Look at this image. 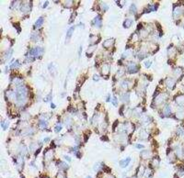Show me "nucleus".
Returning a JSON list of instances; mask_svg holds the SVG:
<instances>
[{
  "instance_id": "f257e3e1",
  "label": "nucleus",
  "mask_w": 184,
  "mask_h": 178,
  "mask_svg": "<svg viewBox=\"0 0 184 178\" xmlns=\"http://www.w3.org/2000/svg\"><path fill=\"white\" fill-rule=\"evenodd\" d=\"M43 53V49L42 47H34L28 53L29 60H34L35 57H40Z\"/></svg>"
},
{
  "instance_id": "f03ea898",
  "label": "nucleus",
  "mask_w": 184,
  "mask_h": 178,
  "mask_svg": "<svg viewBox=\"0 0 184 178\" xmlns=\"http://www.w3.org/2000/svg\"><path fill=\"white\" fill-rule=\"evenodd\" d=\"M183 13V8L182 7H177V8H175L173 10V17L175 19H179L180 18V16Z\"/></svg>"
},
{
  "instance_id": "7ed1b4c3",
  "label": "nucleus",
  "mask_w": 184,
  "mask_h": 178,
  "mask_svg": "<svg viewBox=\"0 0 184 178\" xmlns=\"http://www.w3.org/2000/svg\"><path fill=\"white\" fill-rule=\"evenodd\" d=\"M138 71V66L134 63H130L129 66H128V72L130 73H134Z\"/></svg>"
},
{
  "instance_id": "20e7f679",
  "label": "nucleus",
  "mask_w": 184,
  "mask_h": 178,
  "mask_svg": "<svg viewBox=\"0 0 184 178\" xmlns=\"http://www.w3.org/2000/svg\"><path fill=\"white\" fill-rule=\"evenodd\" d=\"M175 80H174L173 78H167L166 79V84H167V86L169 88V89H173L174 86H175Z\"/></svg>"
},
{
  "instance_id": "39448f33",
  "label": "nucleus",
  "mask_w": 184,
  "mask_h": 178,
  "mask_svg": "<svg viewBox=\"0 0 184 178\" xmlns=\"http://www.w3.org/2000/svg\"><path fill=\"white\" fill-rule=\"evenodd\" d=\"M175 101L178 104V106H184V95H180L179 96H176Z\"/></svg>"
},
{
  "instance_id": "423d86ee",
  "label": "nucleus",
  "mask_w": 184,
  "mask_h": 178,
  "mask_svg": "<svg viewBox=\"0 0 184 178\" xmlns=\"http://www.w3.org/2000/svg\"><path fill=\"white\" fill-rule=\"evenodd\" d=\"M93 25L97 28H100L101 27V17L100 16H97L94 19H93Z\"/></svg>"
},
{
  "instance_id": "0eeeda50",
  "label": "nucleus",
  "mask_w": 184,
  "mask_h": 178,
  "mask_svg": "<svg viewBox=\"0 0 184 178\" xmlns=\"http://www.w3.org/2000/svg\"><path fill=\"white\" fill-rule=\"evenodd\" d=\"M131 162V158L130 157H127L125 160H121V161H120V166L122 168H125L128 166V164L130 163Z\"/></svg>"
},
{
  "instance_id": "6e6552de",
  "label": "nucleus",
  "mask_w": 184,
  "mask_h": 178,
  "mask_svg": "<svg viewBox=\"0 0 184 178\" xmlns=\"http://www.w3.org/2000/svg\"><path fill=\"white\" fill-rule=\"evenodd\" d=\"M113 43H114V40L113 39H108V40H106L105 42H103V47L104 48H110V47H111L113 45Z\"/></svg>"
},
{
  "instance_id": "1a4fd4ad",
  "label": "nucleus",
  "mask_w": 184,
  "mask_h": 178,
  "mask_svg": "<svg viewBox=\"0 0 184 178\" xmlns=\"http://www.w3.org/2000/svg\"><path fill=\"white\" fill-rule=\"evenodd\" d=\"M43 21H44V18L43 17H40L38 19H37V21L35 22V25H34V28L35 29H38V28H40L42 25H43Z\"/></svg>"
},
{
  "instance_id": "9d476101",
  "label": "nucleus",
  "mask_w": 184,
  "mask_h": 178,
  "mask_svg": "<svg viewBox=\"0 0 184 178\" xmlns=\"http://www.w3.org/2000/svg\"><path fill=\"white\" fill-rule=\"evenodd\" d=\"M166 96V95L163 94V95H159L157 98H156V101L157 102V104H162L163 102H164V100L167 98V97H165Z\"/></svg>"
},
{
  "instance_id": "9b49d317",
  "label": "nucleus",
  "mask_w": 184,
  "mask_h": 178,
  "mask_svg": "<svg viewBox=\"0 0 184 178\" xmlns=\"http://www.w3.org/2000/svg\"><path fill=\"white\" fill-rule=\"evenodd\" d=\"M75 30V27H71L68 30H67V33H66V42H68L70 40V38L72 37V34H73V31Z\"/></svg>"
},
{
  "instance_id": "f8f14e48",
  "label": "nucleus",
  "mask_w": 184,
  "mask_h": 178,
  "mask_svg": "<svg viewBox=\"0 0 184 178\" xmlns=\"http://www.w3.org/2000/svg\"><path fill=\"white\" fill-rule=\"evenodd\" d=\"M110 73V68H109L108 64H103L102 65V73L105 75H108Z\"/></svg>"
},
{
  "instance_id": "ddd939ff",
  "label": "nucleus",
  "mask_w": 184,
  "mask_h": 178,
  "mask_svg": "<svg viewBox=\"0 0 184 178\" xmlns=\"http://www.w3.org/2000/svg\"><path fill=\"white\" fill-rule=\"evenodd\" d=\"M140 135H139V137H140V139H142V140H147V138H148V133L145 131V130H142V131H140V133H139Z\"/></svg>"
},
{
  "instance_id": "4468645a",
  "label": "nucleus",
  "mask_w": 184,
  "mask_h": 178,
  "mask_svg": "<svg viewBox=\"0 0 184 178\" xmlns=\"http://www.w3.org/2000/svg\"><path fill=\"white\" fill-rule=\"evenodd\" d=\"M174 73H175V75L178 76V77L181 76V75H182V69H181L180 67H177V68L174 70Z\"/></svg>"
},
{
  "instance_id": "2eb2a0df",
  "label": "nucleus",
  "mask_w": 184,
  "mask_h": 178,
  "mask_svg": "<svg viewBox=\"0 0 184 178\" xmlns=\"http://www.w3.org/2000/svg\"><path fill=\"white\" fill-rule=\"evenodd\" d=\"M132 23H133V21L131 20V19H125V21L123 22V27H124L125 29H128V28H130L131 27Z\"/></svg>"
},
{
  "instance_id": "dca6fc26",
  "label": "nucleus",
  "mask_w": 184,
  "mask_h": 178,
  "mask_svg": "<svg viewBox=\"0 0 184 178\" xmlns=\"http://www.w3.org/2000/svg\"><path fill=\"white\" fill-rule=\"evenodd\" d=\"M39 125L41 128H46V126L48 125V122L45 120L44 121V119H41L40 121H39Z\"/></svg>"
},
{
  "instance_id": "f3484780",
  "label": "nucleus",
  "mask_w": 184,
  "mask_h": 178,
  "mask_svg": "<svg viewBox=\"0 0 184 178\" xmlns=\"http://www.w3.org/2000/svg\"><path fill=\"white\" fill-rule=\"evenodd\" d=\"M12 53H13V51L12 50H9V51H8L6 54L4 55V58H5V60H8L9 58H10V56L12 55Z\"/></svg>"
},
{
  "instance_id": "a211bd4d",
  "label": "nucleus",
  "mask_w": 184,
  "mask_h": 178,
  "mask_svg": "<svg viewBox=\"0 0 184 178\" xmlns=\"http://www.w3.org/2000/svg\"><path fill=\"white\" fill-rule=\"evenodd\" d=\"M29 10H30V8L28 7V5H27V4H23V5H22V7H21L22 12H24V13H25V12H28Z\"/></svg>"
},
{
  "instance_id": "6ab92c4d",
  "label": "nucleus",
  "mask_w": 184,
  "mask_h": 178,
  "mask_svg": "<svg viewBox=\"0 0 184 178\" xmlns=\"http://www.w3.org/2000/svg\"><path fill=\"white\" fill-rule=\"evenodd\" d=\"M176 115H177V117H178L179 119H182V118L184 117L183 111H178V112L176 113Z\"/></svg>"
},
{
  "instance_id": "aec40b11",
  "label": "nucleus",
  "mask_w": 184,
  "mask_h": 178,
  "mask_svg": "<svg viewBox=\"0 0 184 178\" xmlns=\"http://www.w3.org/2000/svg\"><path fill=\"white\" fill-rule=\"evenodd\" d=\"M164 111H165V114L166 116H168L170 114V106L168 105H167L165 106V109H164Z\"/></svg>"
},
{
  "instance_id": "412c9836",
  "label": "nucleus",
  "mask_w": 184,
  "mask_h": 178,
  "mask_svg": "<svg viewBox=\"0 0 184 178\" xmlns=\"http://www.w3.org/2000/svg\"><path fill=\"white\" fill-rule=\"evenodd\" d=\"M61 129H62V125H61L60 123H57L56 126H55V132L58 133V132L61 131Z\"/></svg>"
},
{
  "instance_id": "4be33fe9",
  "label": "nucleus",
  "mask_w": 184,
  "mask_h": 178,
  "mask_svg": "<svg viewBox=\"0 0 184 178\" xmlns=\"http://www.w3.org/2000/svg\"><path fill=\"white\" fill-rule=\"evenodd\" d=\"M130 12H131V13H133V14H134V13L136 12V7H135V5H134V4L131 5V7H130Z\"/></svg>"
},
{
  "instance_id": "5701e85b",
  "label": "nucleus",
  "mask_w": 184,
  "mask_h": 178,
  "mask_svg": "<svg viewBox=\"0 0 184 178\" xmlns=\"http://www.w3.org/2000/svg\"><path fill=\"white\" fill-rule=\"evenodd\" d=\"M96 47H97L96 45H93V47H89V49L87 50V55H88V54H91V53H93V52H94V50L96 49Z\"/></svg>"
},
{
  "instance_id": "b1692460",
  "label": "nucleus",
  "mask_w": 184,
  "mask_h": 178,
  "mask_svg": "<svg viewBox=\"0 0 184 178\" xmlns=\"http://www.w3.org/2000/svg\"><path fill=\"white\" fill-rule=\"evenodd\" d=\"M39 35L37 34V32H34L32 35H31V39H32V41H34V42H36V41H38L39 39Z\"/></svg>"
},
{
  "instance_id": "393cba45",
  "label": "nucleus",
  "mask_w": 184,
  "mask_h": 178,
  "mask_svg": "<svg viewBox=\"0 0 184 178\" xmlns=\"http://www.w3.org/2000/svg\"><path fill=\"white\" fill-rule=\"evenodd\" d=\"M20 65V63H19V61H15V63H12V64L10 65V67L11 68H18Z\"/></svg>"
},
{
  "instance_id": "a878e982",
  "label": "nucleus",
  "mask_w": 184,
  "mask_h": 178,
  "mask_svg": "<svg viewBox=\"0 0 184 178\" xmlns=\"http://www.w3.org/2000/svg\"><path fill=\"white\" fill-rule=\"evenodd\" d=\"M60 167L63 168L64 170H66V169H68L69 166H68V164L65 163H60Z\"/></svg>"
},
{
  "instance_id": "bb28decb",
  "label": "nucleus",
  "mask_w": 184,
  "mask_h": 178,
  "mask_svg": "<svg viewBox=\"0 0 184 178\" xmlns=\"http://www.w3.org/2000/svg\"><path fill=\"white\" fill-rule=\"evenodd\" d=\"M100 7H101L102 10L106 11L107 9H108V6H107V5L105 4V3H101V4H100Z\"/></svg>"
},
{
  "instance_id": "cd10ccee",
  "label": "nucleus",
  "mask_w": 184,
  "mask_h": 178,
  "mask_svg": "<svg viewBox=\"0 0 184 178\" xmlns=\"http://www.w3.org/2000/svg\"><path fill=\"white\" fill-rule=\"evenodd\" d=\"M111 102L113 103V105H114V106L118 105V102H117V97H116V96H113V98H112Z\"/></svg>"
},
{
  "instance_id": "c85d7f7f",
  "label": "nucleus",
  "mask_w": 184,
  "mask_h": 178,
  "mask_svg": "<svg viewBox=\"0 0 184 178\" xmlns=\"http://www.w3.org/2000/svg\"><path fill=\"white\" fill-rule=\"evenodd\" d=\"M65 7H70L73 4V1H65Z\"/></svg>"
},
{
  "instance_id": "c756f323",
  "label": "nucleus",
  "mask_w": 184,
  "mask_h": 178,
  "mask_svg": "<svg viewBox=\"0 0 184 178\" xmlns=\"http://www.w3.org/2000/svg\"><path fill=\"white\" fill-rule=\"evenodd\" d=\"M135 147H136V148H138V149H140V150H142V149H144V148H145V146H144V145H142V144H136Z\"/></svg>"
},
{
  "instance_id": "7c9ffc66",
  "label": "nucleus",
  "mask_w": 184,
  "mask_h": 178,
  "mask_svg": "<svg viewBox=\"0 0 184 178\" xmlns=\"http://www.w3.org/2000/svg\"><path fill=\"white\" fill-rule=\"evenodd\" d=\"M93 79H94L95 81H98V80H99V76H98V74H95V75L93 76Z\"/></svg>"
},
{
  "instance_id": "2f4dec72",
  "label": "nucleus",
  "mask_w": 184,
  "mask_h": 178,
  "mask_svg": "<svg viewBox=\"0 0 184 178\" xmlns=\"http://www.w3.org/2000/svg\"><path fill=\"white\" fill-rule=\"evenodd\" d=\"M145 66L148 68V67L151 65V62H150V61H148V62H145Z\"/></svg>"
},
{
  "instance_id": "473e14b6",
  "label": "nucleus",
  "mask_w": 184,
  "mask_h": 178,
  "mask_svg": "<svg viewBox=\"0 0 184 178\" xmlns=\"http://www.w3.org/2000/svg\"><path fill=\"white\" fill-rule=\"evenodd\" d=\"M48 4H49V1H45V3H44V4H43V8H46V7L48 6Z\"/></svg>"
},
{
  "instance_id": "72a5a7b5",
  "label": "nucleus",
  "mask_w": 184,
  "mask_h": 178,
  "mask_svg": "<svg viewBox=\"0 0 184 178\" xmlns=\"http://www.w3.org/2000/svg\"><path fill=\"white\" fill-rule=\"evenodd\" d=\"M64 157H65V160H66V161H68V162H70V161H71V158L68 157V156H66V155H65V156H64Z\"/></svg>"
},
{
  "instance_id": "f704fd0d",
  "label": "nucleus",
  "mask_w": 184,
  "mask_h": 178,
  "mask_svg": "<svg viewBox=\"0 0 184 178\" xmlns=\"http://www.w3.org/2000/svg\"><path fill=\"white\" fill-rule=\"evenodd\" d=\"M48 140H49V138H45V139H44V142H47Z\"/></svg>"
},
{
  "instance_id": "c9c22d12",
  "label": "nucleus",
  "mask_w": 184,
  "mask_h": 178,
  "mask_svg": "<svg viewBox=\"0 0 184 178\" xmlns=\"http://www.w3.org/2000/svg\"><path fill=\"white\" fill-rule=\"evenodd\" d=\"M51 106H52V107H53V108H54V107H55V106H54V103H52V104H51Z\"/></svg>"
},
{
  "instance_id": "e433bc0d",
  "label": "nucleus",
  "mask_w": 184,
  "mask_h": 178,
  "mask_svg": "<svg viewBox=\"0 0 184 178\" xmlns=\"http://www.w3.org/2000/svg\"><path fill=\"white\" fill-rule=\"evenodd\" d=\"M87 178H91V176H87Z\"/></svg>"
},
{
  "instance_id": "4c0bfd02",
  "label": "nucleus",
  "mask_w": 184,
  "mask_h": 178,
  "mask_svg": "<svg viewBox=\"0 0 184 178\" xmlns=\"http://www.w3.org/2000/svg\"><path fill=\"white\" fill-rule=\"evenodd\" d=\"M183 27H184V23H183Z\"/></svg>"
}]
</instances>
